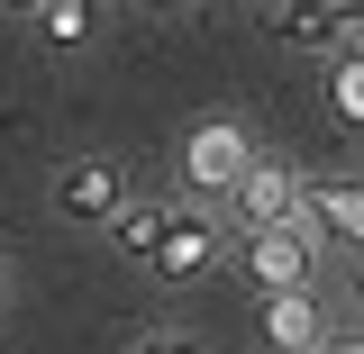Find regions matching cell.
<instances>
[{
  "instance_id": "6da1fadb",
  "label": "cell",
  "mask_w": 364,
  "mask_h": 354,
  "mask_svg": "<svg viewBox=\"0 0 364 354\" xmlns=\"http://www.w3.org/2000/svg\"><path fill=\"white\" fill-rule=\"evenodd\" d=\"M246 155H255V136L237 128V118H200V128L182 136V182H191L200 200H219L228 182L246 173Z\"/></svg>"
},
{
  "instance_id": "7a4b0ae2",
  "label": "cell",
  "mask_w": 364,
  "mask_h": 354,
  "mask_svg": "<svg viewBox=\"0 0 364 354\" xmlns=\"http://www.w3.org/2000/svg\"><path fill=\"white\" fill-rule=\"evenodd\" d=\"M246 272H255L264 291H291V282H310V272H318V236H310L301 219L246 227Z\"/></svg>"
},
{
  "instance_id": "3957f363",
  "label": "cell",
  "mask_w": 364,
  "mask_h": 354,
  "mask_svg": "<svg viewBox=\"0 0 364 354\" xmlns=\"http://www.w3.org/2000/svg\"><path fill=\"white\" fill-rule=\"evenodd\" d=\"M291 219L318 236V255H355V245H364V191H355V182H301Z\"/></svg>"
},
{
  "instance_id": "277c9868",
  "label": "cell",
  "mask_w": 364,
  "mask_h": 354,
  "mask_svg": "<svg viewBox=\"0 0 364 354\" xmlns=\"http://www.w3.org/2000/svg\"><path fill=\"white\" fill-rule=\"evenodd\" d=\"M119 200H128V173H119L109 155H73V164L55 173V219H73V227H100Z\"/></svg>"
},
{
  "instance_id": "5b68a950",
  "label": "cell",
  "mask_w": 364,
  "mask_h": 354,
  "mask_svg": "<svg viewBox=\"0 0 364 354\" xmlns=\"http://www.w3.org/2000/svg\"><path fill=\"white\" fill-rule=\"evenodd\" d=\"M210 255H219V227L200 219V209H182V200H164V219H155V245H146V264L164 272V282H191V272H210Z\"/></svg>"
},
{
  "instance_id": "8992f818",
  "label": "cell",
  "mask_w": 364,
  "mask_h": 354,
  "mask_svg": "<svg viewBox=\"0 0 364 354\" xmlns=\"http://www.w3.org/2000/svg\"><path fill=\"white\" fill-rule=\"evenodd\" d=\"M219 200H237V219H246V227H264V219H291V200H301V182L282 173V164H264V155H246V173L228 182Z\"/></svg>"
},
{
  "instance_id": "52a82bcc",
  "label": "cell",
  "mask_w": 364,
  "mask_h": 354,
  "mask_svg": "<svg viewBox=\"0 0 364 354\" xmlns=\"http://www.w3.org/2000/svg\"><path fill=\"white\" fill-rule=\"evenodd\" d=\"M264 336H273V354H310L318 336H328V318H318L310 282H291V291H264Z\"/></svg>"
},
{
  "instance_id": "ba28073f",
  "label": "cell",
  "mask_w": 364,
  "mask_h": 354,
  "mask_svg": "<svg viewBox=\"0 0 364 354\" xmlns=\"http://www.w3.org/2000/svg\"><path fill=\"white\" fill-rule=\"evenodd\" d=\"M155 219H164V200H119V209L100 219V236H109L128 264H146V245H155Z\"/></svg>"
},
{
  "instance_id": "9c48e42d",
  "label": "cell",
  "mask_w": 364,
  "mask_h": 354,
  "mask_svg": "<svg viewBox=\"0 0 364 354\" xmlns=\"http://www.w3.org/2000/svg\"><path fill=\"white\" fill-rule=\"evenodd\" d=\"M282 37H291V45H346L355 18H337L328 0H291V9H282Z\"/></svg>"
},
{
  "instance_id": "30bf717a",
  "label": "cell",
  "mask_w": 364,
  "mask_h": 354,
  "mask_svg": "<svg viewBox=\"0 0 364 354\" xmlns=\"http://www.w3.org/2000/svg\"><path fill=\"white\" fill-rule=\"evenodd\" d=\"M28 18L46 28V45H91V28H100V9H91V0H37Z\"/></svg>"
},
{
  "instance_id": "8fae6325",
  "label": "cell",
  "mask_w": 364,
  "mask_h": 354,
  "mask_svg": "<svg viewBox=\"0 0 364 354\" xmlns=\"http://www.w3.org/2000/svg\"><path fill=\"white\" fill-rule=\"evenodd\" d=\"M328 100H337V118H346V128L364 118V64H355V37L328 45Z\"/></svg>"
},
{
  "instance_id": "7c38bea8",
  "label": "cell",
  "mask_w": 364,
  "mask_h": 354,
  "mask_svg": "<svg viewBox=\"0 0 364 354\" xmlns=\"http://www.w3.org/2000/svg\"><path fill=\"white\" fill-rule=\"evenodd\" d=\"M128 354H200L191 336H146V345H128Z\"/></svg>"
},
{
  "instance_id": "4fadbf2b",
  "label": "cell",
  "mask_w": 364,
  "mask_h": 354,
  "mask_svg": "<svg viewBox=\"0 0 364 354\" xmlns=\"http://www.w3.org/2000/svg\"><path fill=\"white\" fill-rule=\"evenodd\" d=\"M328 9H337V18H355V0H328Z\"/></svg>"
},
{
  "instance_id": "5bb4252c",
  "label": "cell",
  "mask_w": 364,
  "mask_h": 354,
  "mask_svg": "<svg viewBox=\"0 0 364 354\" xmlns=\"http://www.w3.org/2000/svg\"><path fill=\"white\" fill-rule=\"evenodd\" d=\"M0 9H37V0H0Z\"/></svg>"
},
{
  "instance_id": "9a60e30c",
  "label": "cell",
  "mask_w": 364,
  "mask_h": 354,
  "mask_svg": "<svg viewBox=\"0 0 364 354\" xmlns=\"http://www.w3.org/2000/svg\"><path fill=\"white\" fill-rule=\"evenodd\" d=\"M0 300H9V272H0Z\"/></svg>"
}]
</instances>
